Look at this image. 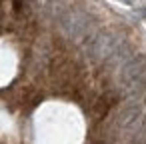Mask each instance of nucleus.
I'll list each match as a JSON object with an SVG mask.
<instances>
[{
	"mask_svg": "<svg viewBox=\"0 0 146 144\" xmlns=\"http://www.w3.org/2000/svg\"><path fill=\"white\" fill-rule=\"evenodd\" d=\"M122 48V38H118L114 32H98L90 36L84 44L88 58H92L94 62H104L112 56H118Z\"/></svg>",
	"mask_w": 146,
	"mask_h": 144,
	"instance_id": "1",
	"label": "nucleus"
},
{
	"mask_svg": "<svg viewBox=\"0 0 146 144\" xmlns=\"http://www.w3.org/2000/svg\"><path fill=\"white\" fill-rule=\"evenodd\" d=\"M60 26H62V32L66 34V38L78 42V40H84L90 36V32L94 28V18L84 8H70L60 18Z\"/></svg>",
	"mask_w": 146,
	"mask_h": 144,
	"instance_id": "2",
	"label": "nucleus"
},
{
	"mask_svg": "<svg viewBox=\"0 0 146 144\" xmlns=\"http://www.w3.org/2000/svg\"><path fill=\"white\" fill-rule=\"evenodd\" d=\"M144 78H146V58L144 56L132 58L120 70V82L128 88H136L138 84H142Z\"/></svg>",
	"mask_w": 146,
	"mask_h": 144,
	"instance_id": "3",
	"label": "nucleus"
},
{
	"mask_svg": "<svg viewBox=\"0 0 146 144\" xmlns=\"http://www.w3.org/2000/svg\"><path fill=\"white\" fill-rule=\"evenodd\" d=\"M142 122V112L138 106H124L116 118V126L124 132H134Z\"/></svg>",
	"mask_w": 146,
	"mask_h": 144,
	"instance_id": "4",
	"label": "nucleus"
},
{
	"mask_svg": "<svg viewBox=\"0 0 146 144\" xmlns=\"http://www.w3.org/2000/svg\"><path fill=\"white\" fill-rule=\"evenodd\" d=\"M122 2H126V4H132V2H134V0H122Z\"/></svg>",
	"mask_w": 146,
	"mask_h": 144,
	"instance_id": "5",
	"label": "nucleus"
},
{
	"mask_svg": "<svg viewBox=\"0 0 146 144\" xmlns=\"http://www.w3.org/2000/svg\"><path fill=\"white\" fill-rule=\"evenodd\" d=\"M14 2H20V0H14Z\"/></svg>",
	"mask_w": 146,
	"mask_h": 144,
	"instance_id": "6",
	"label": "nucleus"
}]
</instances>
